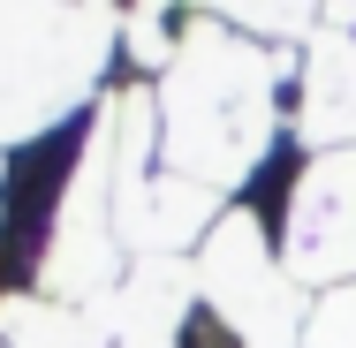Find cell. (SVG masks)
<instances>
[{
	"mask_svg": "<svg viewBox=\"0 0 356 348\" xmlns=\"http://www.w3.org/2000/svg\"><path fill=\"white\" fill-rule=\"evenodd\" d=\"M8 280H15V273H8V250H0V288H8Z\"/></svg>",
	"mask_w": 356,
	"mask_h": 348,
	"instance_id": "obj_1",
	"label": "cell"
}]
</instances>
